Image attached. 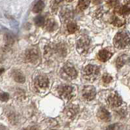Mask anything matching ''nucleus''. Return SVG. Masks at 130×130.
<instances>
[{"label":"nucleus","instance_id":"1","mask_svg":"<svg viewBox=\"0 0 130 130\" xmlns=\"http://www.w3.org/2000/svg\"><path fill=\"white\" fill-rule=\"evenodd\" d=\"M113 44L118 49H124L130 44V35L125 31H121L114 37Z\"/></svg>","mask_w":130,"mask_h":130},{"label":"nucleus","instance_id":"2","mask_svg":"<svg viewBox=\"0 0 130 130\" xmlns=\"http://www.w3.org/2000/svg\"><path fill=\"white\" fill-rule=\"evenodd\" d=\"M100 69L95 65H88L83 70V75L84 78L88 81L93 82L100 76Z\"/></svg>","mask_w":130,"mask_h":130},{"label":"nucleus","instance_id":"3","mask_svg":"<svg viewBox=\"0 0 130 130\" xmlns=\"http://www.w3.org/2000/svg\"><path fill=\"white\" fill-rule=\"evenodd\" d=\"M91 39L88 35H83L77 42V51L80 54L88 53L90 48Z\"/></svg>","mask_w":130,"mask_h":130},{"label":"nucleus","instance_id":"4","mask_svg":"<svg viewBox=\"0 0 130 130\" xmlns=\"http://www.w3.org/2000/svg\"><path fill=\"white\" fill-rule=\"evenodd\" d=\"M61 77L68 80L75 79L77 77V71L71 63H67L61 69Z\"/></svg>","mask_w":130,"mask_h":130},{"label":"nucleus","instance_id":"5","mask_svg":"<svg viewBox=\"0 0 130 130\" xmlns=\"http://www.w3.org/2000/svg\"><path fill=\"white\" fill-rule=\"evenodd\" d=\"M49 80L45 75H39L35 81V86L37 90L40 92L45 90L48 88Z\"/></svg>","mask_w":130,"mask_h":130},{"label":"nucleus","instance_id":"6","mask_svg":"<svg viewBox=\"0 0 130 130\" xmlns=\"http://www.w3.org/2000/svg\"><path fill=\"white\" fill-rule=\"evenodd\" d=\"M26 60L31 63H36L39 59V52L37 48L31 47L26 52Z\"/></svg>","mask_w":130,"mask_h":130},{"label":"nucleus","instance_id":"7","mask_svg":"<svg viewBox=\"0 0 130 130\" xmlns=\"http://www.w3.org/2000/svg\"><path fill=\"white\" fill-rule=\"evenodd\" d=\"M58 92L61 98L69 100L73 97V88L68 85H61L58 89Z\"/></svg>","mask_w":130,"mask_h":130},{"label":"nucleus","instance_id":"8","mask_svg":"<svg viewBox=\"0 0 130 130\" xmlns=\"http://www.w3.org/2000/svg\"><path fill=\"white\" fill-rule=\"evenodd\" d=\"M96 95L95 88L92 86H84L83 90V97L86 101H92Z\"/></svg>","mask_w":130,"mask_h":130},{"label":"nucleus","instance_id":"9","mask_svg":"<svg viewBox=\"0 0 130 130\" xmlns=\"http://www.w3.org/2000/svg\"><path fill=\"white\" fill-rule=\"evenodd\" d=\"M107 101L109 105L112 107H118L122 105V100L118 93H111L107 99Z\"/></svg>","mask_w":130,"mask_h":130},{"label":"nucleus","instance_id":"10","mask_svg":"<svg viewBox=\"0 0 130 130\" xmlns=\"http://www.w3.org/2000/svg\"><path fill=\"white\" fill-rule=\"evenodd\" d=\"M115 9H116L115 11L118 14L123 17H126L130 14V2H126V3L124 5L122 6L118 5Z\"/></svg>","mask_w":130,"mask_h":130},{"label":"nucleus","instance_id":"11","mask_svg":"<svg viewBox=\"0 0 130 130\" xmlns=\"http://www.w3.org/2000/svg\"><path fill=\"white\" fill-rule=\"evenodd\" d=\"M97 116L100 120L105 122H107L110 120V115L109 112L103 107L100 108L97 113Z\"/></svg>","mask_w":130,"mask_h":130},{"label":"nucleus","instance_id":"12","mask_svg":"<svg viewBox=\"0 0 130 130\" xmlns=\"http://www.w3.org/2000/svg\"><path fill=\"white\" fill-rule=\"evenodd\" d=\"M112 56V53H111L107 50L103 49L99 52L98 54V58L100 61H102V62H105L111 58Z\"/></svg>","mask_w":130,"mask_h":130},{"label":"nucleus","instance_id":"13","mask_svg":"<svg viewBox=\"0 0 130 130\" xmlns=\"http://www.w3.org/2000/svg\"><path fill=\"white\" fill-rule=\"evenodd\" d=\"M130 62V58L126 54H122L117 58L116 61V68L120 69L127 63Z\"/></svg>","mask_w":130,"mask_h":130},{"label":"nucleus","instance_id":"14","mask_svg":"<svg viewBox=\"0 0 130 130\" xmlns=\"http://www.w3.org/2000/svg\"><path fill=\"white\" fill-rule=\"evenodd\" d=\"M78 107L77 105H71L68 107V108H66V110H65V113L68 118H73L76 116V115L78 112Z\"/></svg>","mask_w":130,"mask_h":130},{"label":"nucleus","instance_id":"15","mask_svg":"<svg viewBox=\"0 0 130 130\" xmlns=\"http://www.w3.org/2000/svg\"><path fill=\"white\" fill-rule=\"evenodd\" d=\"M12 77L14 78L15 81L20 83H24L26 80L25 77L24 75L22 73L21 71L19 70H15L12 72Z\"/></svg>","mask_w":130,"mask_h":130},{"label":"nucleus","instance_id":"16","mask_svg":"<svg viewBox=\"0 0 130 130\" xmlns=\"http://www.w3.org/2000/svg\"><path fill=\"white\" fill-rule=\"evenodd\" d=\"M110 23L115 26L121 27L125 24V20L118 17L117 15H114L112 17L111 19H110Z\"/></svg>","mask_w":130,"mask_h":130},{"label":"nucleus","instance_id":"17","mask_svg":"<svg viewBox=\"0 0 130 130\" xmlns=\"http://www.w3.org/2000/svg\"><path fill=\"white\" fill-rule=\"evenodd\" d=\"M44 7V3L43 1H38L37 3L34 5L33 7V11L35 13H39L41 12Z\"/></svg>","mask_w":130,"mask_h":130},{"label":"nucleus","instance_id":"18","mask_svg":"<svg viewBox=\"0 0 130 130\" xmlns=\"http://www.w3.org/2000/svg\"><path fill=\"white\" fill-rule=\"evenodd\" d=\"M90 3V1H79L77 5V11L80 12L86 9L88 7Z\"/></svg>","mask_w":130,"mask_h":130},{"label":"nucleus","instance_id":"19","mask_svg":"<svg viewBox=\"0 0 130 130\" xmlns=\"http://www.w3.org/2000/svg\"><path fill=\"white\" fill-rule=\"evenodd\" d=\"M58 25L56 23V22L54 20H48L46 24V29H47L49 31H52L56 29L58 27Z\"/></svg>","mask_w":130,"mask_h":130},{"label":"nucleus","instance_id":"20","mask_svg":"<svg viewBox=\"0 0 130 130\" xmlns=\"http://www.w3.org/2000/svg\"><path fill=\"white\" fill-rule=\"evenodd\" d=\"M78 29V27L77 24L75 22H69L67 25V29H68V32L69 34H73V33L76 32Z\"/></svg>","mask_w":130,"mask_h":130},{"label":"nucleus","instance_id":"21","mask_svg":"<svg viewBox=\"0 0 130 130\" xmlns=\"http://www.w3.org/2000/svg\"><path fill=\"white\" fill-rule=\"evenodd\" d=\"M35 23L37 26H42L45 24V19L44 17L41 15H39L36 17L35 19Z\"/></svg>","mask_w":130,"mask_h":130},{"label":"nucleus","instance_id":"22","mask_svg":"<svg viewBox=\"0 0 130 130\" xmlns=\"http://www.w3.org/2000/svg\"><path fill=\"white\" fill-rule=\"evenodd\" d=\"M103 82L105 83V84H109L110 83V82L112 80V77L110 76V75H108V74H105L103 76Z\"/></svg>","mask_w":130,"mask_h":130},{"label":"nucleus","instance_id":"23","mask_svg":"<svg viewBox=\"0 0 130 130\" xmlns=\"http://www.w3.org/2000/svg\"><path fill=\"white\" fill-rule=\"evenodd\" d=\"M9 98V93H6V92H3L1 93V100L2 101H8Z\"/></svg>","mask_w":130,"mask_h":130},{"label":"nucleus","instance_id":"24","mask_svg":"<svg viewBox=\"0 0 130 130\" xmlns=\"http://www.w3.org/2000/svg\"><path fill=\"white\" fill-rule=\"evenodd\" d=\"M106 130H120V125L118 124H112L108 126Z\"/></svg>","mask_w":130,"mask_h":130},{"label":"nucleus","instance_id":"25","mask_svg":"<svg viewBox=\"0 0 130 130\" xmlns=\"http://www.w3.org/2000/svg\"><path fill=\"white\" fill-rule=\"evenodd\" d=\"M107 3L112 7L116 8L119 5V2L118 1H109V2H107Z\"/></svg>","mask_w":130,"mask_h":130}]
</instances>
